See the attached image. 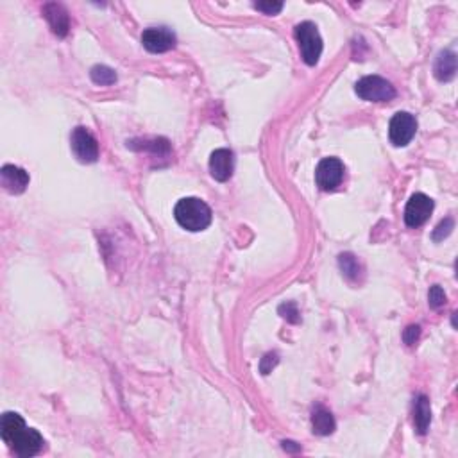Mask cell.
I'll return each instance as SVG.
<instances>
[{
	"mask_svg": "<svg viewBox=\"0 0 458 458\" xmlns=\"http://www.w3.org/2000/svg\"><path fill=\"white\" fill-rule=\"evenodd\" d=\"M0 435H2V440L22 458L35 457L45 446L42 435L32 428L25 426V421L15 411H6L2 416Z\"/></svg>",
	"mask_w": 458,
	"mask_h": 458,
	"instance_id": "cell-1",
	"label": "cell"
},
{
	"mask_svg": "<svg viewBox=\"0 0 458 458\" xmlns=\"http://www.w3.org/2000/svg\"><path fill=\"white\" fill-rule=\"evenodd\" d=\"M174 217L178 224L187 231L197 233L211 224V210L202 199L185 197L175 204Z\"/></svg>",
	"mask_w": 458,
	"mask_h": 458,
	"instance_id": "cell-2",
	"label": "cell"
},
{
	"mask_svg": "<svg viewBox=\"0 0 458 458\" xmlns=\"http://www.w3.org/2000/svg\"><path fill=\"white\" fill-rule=\"evenodd\" d=\"M294 35L299 43L301 58L308 66H315L323 54V38L314 22H301L295 25Z\"/></svg>",
	"mask_w": 458,
	"mask_h": 458,
	"instance_id": "cell-3",
	"label": "cell"
},
{
	"mask_svg": "<svg viewBox=\"0 0 458 458\" xmlns=\"http://www.w3.org/2000/svg\"><path fill=\"white\" fill-rule=\"evenodd\" d=\"M354 92L361 101L367 102H388L396 97V88H394L387 79L380 75H367L361 78L354 85Z\"/></svg>",
	"mask_w": 458,
	"mask_h": 458,
	"instance_id": "cell-4",
	"label": "cell"
},
{
	"mask_svg": "<svg viewBox=\"0 0 458 458\" xmlns=\"http://www.w3.org/2000/svg\"><path fill=\"white\" fill-rule=\"evenodd\" d=\"M346 167L338 158H324L315 168V182L323 192H333L344 181Z\"/></svg>",
	"mask_w": 458,
	"mask_h": 458,
	"instance_id": "cell-5",
	"label": "cell"
},
{
	"mask_svg": "<svg viewBox=\"0 0 458 458\" xmlns=\"http://www.w3.org/2000/svg\"><path fill=\"white\" fill-rule=\"evenodd\" d=\"M417 132L416 117L408 111H397L388 124V138L396 147H404Z\"/></svg>",
	"mask_w": 458,
	"mask_h": 458,
	"instance_id": "cell-6",
	"label": "cell"
},
{
	"mask_svg": "<svg viewBox=\"0 0 458 458\" xmlns=\"http://www.w3.org/2000/svg\"><path fill=\"white\" fill-rule=\"evenodd\" d=\"M70 145L75 158H78L81 163H95V161H97L99 144L97 140H95V136L86 128L79 125V128H75L74 131H72Z\"/></svg>",
	"mask_w": 458,
	"mask_h": 458,
	"instance_id": "cell-7",
	"label": "cell"
},
{
	"mask_svg": "<svg viewBox=\"0 0 458 458\" xmlns=\"http://www.w3.org/2000/svg\"><path fill=\"white\" fill-rule=\"evenodd\" d=\"M433 201L426 194H414L404 208V224L408 228H421L433 213Z\"/></svg>",
	"mask_w": 458,
	"mask_h": 458,
	"instance_id": "cell-8",
	"label": "cell"
},
{
	"mask_svg": "<svg viewBox=\"0 0 458 458\" xmlns=\"http://www.w3.org/2000/svg\"><path fill=\"white\" fill-rule=\"evenodd\" d=\"M175 42L178 38L168 27H149L142 32V45L152 54L172 51L175 47Z\"/></svg>",
	"mask_w": 458,
	"mask_h": 458,
	"instance_id": "cell-9",
	"label": "cell"
},
{
	"mask_svg": "<svg viewBox=\"0 0 458 458\" xmlns=\"http://www.w3.org/2000/svg\"><path fill=\"white\" fill-rule=\"evenodd\" d=\"M235 171V154L231 149H217L210 156V172L213 179L224 182L228 181Z\"/></svg>",
	"mask_w": 458,
	"mask_h": 458,
	"instance_id": "cell-10",
	"label": "cell"
},
{
	"mask_svg": "<svg viewBox=\"0 0 458 458\" xmlns=\"http://www.w3.org/2000/svg\"><path fill=\"white\" fill-rule=\"evenodd\" d=\"M43 16L51 25L52 32H54L58 38H65L70 31V18H68V13L58 2H49V4L43 6Z\"/></svg>",
	"mask_w": 458,
	"mask_h": 458,
	"instance_id": "cell-11",
	"label": "cell"
},
{
	"mask_svg": "<svg viewBox=\"0 0 458 458\" xmlns=\"http://www.w3.org/2000/svg\"><path fill=\"white\" fill-rule=\"evenodd\" d=\"M0 179H2V187L9 194H22L29 187V174L16 165H4L0 171Z\"/></svg>",
	"mask_w": 458,
	"mask_h": 458,
	"instance_id": "cell-12",
	"label": "cell"
},
{
	"mask_svg": "<svg viewBox=\"0 0 458 458\" xmlns=\"http://www.w3.org/2000/svg\"><path fill=\"white\" fill-rule=\"evenodd\" d=\"M431 423V404L424 394L414 397V428L419 435H426Z\"/></svg>",
	"mask_w": 458,
	"mask_h": 458,
	"instance_id": "cell-13",
	"label": "cell"
},
{
	"mask_svg": "<svg viewBox=\"0 0 458 458\" xmlns=\"http://www.w3.org/2000/svg\"><path fill=\"white\" fill-rule=\"evenodd\" d=\"M311 428H314V433L321 435V437L331 435L337 428L333 414L323 404L314 407V410H311Z\"/></svg>",
	"mask_w": 458,
	"mask_h": 458,
	"instance_id": "cell-14",
	"label": "cell"
},
{
	"mask_svg": "<svg viewBox=\"0 0 458 458\" xmlns=\"http://www.w3.org/2000/svg\"><path fill=\"white\" fill-rule=\"evenodd\" d=\"M433 74L440 82L451 81L454 78V74H457V54L453 51L440 52L437 56V59H435Z\"/></svg>",
	"mask_w": 458,
	"mask_h": 458,
	"instance_id": "cell-15",
	"label": "cell"
},
{
	"mask_svg": "<svg viewBox=\"0 0 458 458\" xmlns=\"http://www.w3.org/2000/svg\"><path fill=\"white\" fill-rule=\"evenodd\" d=\"M144 145H132L128 144V147L136 149V151H151L154 156L159 158H168L171 156V144L167 138H151V140H142Z\"/></svg>",
	"mask_w": 458,
	"mask_h": 458,
	"instance_id": "cell-16",
	"label": "cell"
},
{
	"mask_svg": "<svg viewBox=\"0 0 458 458\" xmlns=\"http://www.w3.org/2000/svg\"><path fill=\"white\" fill-rule=\"evenodd\" d=\"M338 267H340L342 274L349 278L351 281H357L358 276L361 274V265L358 258L351 253H344L338 256Z\"/></svg>",
	"mask_w": 458,
	"mask_h": 458,
	"instance_id": "cell-17",
	"label": "cell"
},
{
	"mask_svg": "<svg viewBox=\"0 0 458 458\" xmlns=\"http://www.w3.org/2000/svg\"><path fill=\"white\" fill-rule=\"evenodd\" d=\"M89 78H92V81H94L95 85H101V86L115 85L118 79L117 72L106 65H95L94 68L89 70Z\"/></svg>",
	"mask_w": 458,
	"mask_h": 458,
	"instance_id": "cell-18",
	"label": "cell"
},
{
	"mask_svg": "<svg viewBox=\"0 0 458 458\" xmlns=\"http://www.w3.org/2000/svg\"><path fill=\"white\" fill-rule=\"evenodd\" d=\"M446 301H447L446 292H444V288L440 287V285H433V287H430V292H428V303H430V307L433 308V310L442 308L444 304H446Z\"/></svg>",
	"mask_w": 458,
	"mask_h": 458,
	"instance_id": "cell-19",
	"label": "cell"
},
{
	"mask_svg": "<svg viewBox=\"0 0 458 458\" xmlns=\"http://www.w3.org/2000/svg\"><path fill=\"white\" fill-rule=\"evenodd\" d=\"M454 228V222L453 218L447 217L444 218V221L439 222V225L433 229V233H431V238H433L435 242H442L444 238H447L451 235V231H453Z\"/></svg>",
	"mask_w": 458,
	"mask_h": 458,
	"instance_id": "cell-20",
	"label": "cell"
},
{
	"mask_svg": "<svg viewBox=\"0 0 458 458\" xmlns=\"http://www.w3.org/2000/svg\"><path fill=\"white\" fill-rule=\"evenodd\" d=\"M280 315L285 318V321H288V323H292V324H297L301 321V315H299V310H297V304L292 303V301L281 304Z\"/></svg>",
	"mask_w": 458,
	"mask_h": 458,
	"instance_id": "cell-21",
	"label": "cell"
},
{
	"mask_svg": "<svg viewBox=\"0 0 458 458\" xmlns=\"http://www.w3.org/2000/svg\"><path fill=\"white\" fill-rule=\"evenodd\" d=\"M278 361H280V357H278V353H267V354H265V357L260 360L261 374L272 373V369L276 367Z\"/></svg>",
	"mask_w": 458,
	"mask_h": 458,
	"instance_id": "cell-22",
	"label": "cell"
},
{
	"mask_svg": "<svg viewBox=\"0 0 458 458\" xmlns=\"http://www.w3.org/2000/svg\"><path fill=\"white\" fill-rule=\"evenodd\" d=\"M254 9L265 13V15H278L283 9V2H256Z\"/></svg>",
	"mask_w": 458,
	"mask_h": 458,
	"instance_id": "cell-23",
	"label": "cell"
},
{
	"mask_svg": "<svg viewBox=\"0 0 458 458\" xmlns=\"http://www.w3.org/2000/svg\"><path fill=\"white\" fill-rule=\"evenodd\" d=\"M419 335H421V328L417 326V324H411V326H408L407 330L403 331V340L407 346H414L417 340H419Z\"/></svg>",
	"mask_w": 458,
	"mask_h": 458,
	"instance_id": "cell-24",
	"label": "cell"
},
{
	"mask_svg": "<svg viewBox=\"0 0 458 458\" xmlns=\"http://www.w3.org/2000/svg\"><path fill=\"white\" fill-rule=\"evenodd\" d=\"M281 444H283V450L288 451V453H297V451H301V446H297L294 440H283Z\"/></svg>",
	"mask_w": 458,
	"mask_h": 458,
	"instance_id": "cell-25",
	"label": "cell"
}]
</instances>
